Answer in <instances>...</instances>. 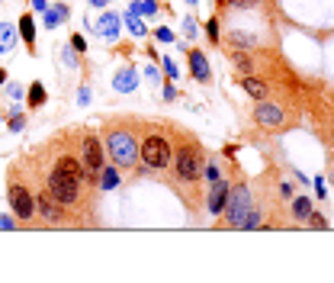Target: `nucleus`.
Listing matches in <instances>:
<instances>
[{
	"mask_svg": "<svg viewBox=\"0 0 334 283\" xmlns=\"http://www.w3.org/2000/svg\"><path fill=\"white\" fill-rule=\"evenodd\" d=\"M106 155H109V161L116 164V167H135L138 161V138H135V132L126 129V126H119V129H109L106 132Z\"/></svg>",
	"mask_w": 334,
	"mask_h": 283,
	"instance_id": "f257e3e1",
	"label": "nucleus"
},
{
	"mask_svg": "<svg viewBox=\"0 0 334 283\" xmlns=\"http://www.w3.org/2000/svg\"><path fill=\"white\" fill-rule=\"evenodd\" d=\"M81 180H74L68 171H61V167H51L48 171V180H45V190L55 197L61 206H74L77 200H81Z\"/></svg>",
	"mask_w": 334,
	"mask_h": 283,
	"instance_id": "f03ea898",
	"label": "nucleus"
},
{
	"mask_svg": "<svg viewBox=\"0 0 334 283\" xmlns=\"http://www.w3.org/2000/svg\"><path fill=\"white\" fill-rule=\"evenodd\" d=\"M174 167H177V177H180V180H199V174H203V167H206L203 148H199L196 142L180 145V152L174 155Z\"/></svg>",
	"mask_w": 334,
	"mask_h": 283,
	"instance_id": "7ed1b4c3",
	"label": "nucleus"
},
{
	"mask_svg": "<svg viewBox=\"0 0 334 283\" xmlns=\"http://www.w3.org/2000/svg\"><path fill=\"white\" fill-rule=\"evenodd\" d=\"M138 155H142L145 167H151V171H164V167L174 161V148H171V142H167L164 135H157V132H151V135L142 142Z\"/></svg>",
	"mask_w": 334,
	"mask_h": 283,
	"instance_id": "20e7f679",
	"label": "nucleus"
},
{
	"mask_svg": "<svg viewBox=\"0 0 334 283\" xmlns=\"http://www.w3.org/2000/svg\"><path fill=\"white\" fill-rule=\"evenodd\" d=\"M7 200H10V209L16 219H23V222H29L32 216H36V197H32L29 190L23 187V183L10 180V190H7Z\"/></svg>",
	"mask_w": 334,
	"mask_h": 283,
	"instance_id": "39448f33",
	"label": "nucleus"
},
{
	"mask_svg": "<svg viewBox=\"0 0 334 283\" xmlns=\"http://www.w3.org/2000/svg\"><path fill=\"white\" fill-rule=\"evenodd\" d=\"M251 212V197H248V187H235L228 193V203H225V216H228V225L232 228H244V216Z\"/></svg>",
	"mask_w": 334,
	"mask_h": 283,
	"instance_id": "423d86ee",
	"label": "nucleus"
},
{
	"mask_svg": "<svg viewBox=\"0 0 334 283\" xmlns=\"http://www.w3.org/2000/svg\"><path fill=\"white\" fill-rule=\"evenodd\" d=\"M81 158H84V171L87 177H100L103 164H106V158H103V145L96 135H84L81 142Z\"/></svg>",
	"mask_w": 334,
	"mask_h": 283,
	"instance_id": "0eeeda50",
	"label": "nucleus"
},
{
	"mask_svg": "<svg viewBox=\"0 0 334 283\" xmlns=\"http://www.w3.org/2000/svg\"><path fill=\"white\" fill-rule=\"evenodd\" d=\"M65 206H61V203L51 197L48 190H39V197H36V212L42 219H45V222H51V225H58L61 219H65V212H61Z\"/></svg>",
	"mask_w": 334,
	"mask_h": 283,
	"instance_id": "6e6552de",
	"label": "nucleus"
},
{
	"mask_svg": "<svg viewBox=\"0 0 334 283\" xmlns=\"http://www.w3.org/2000/svg\"><path fill=\"white\" fill-rule=\"evenodd\" d=\"M254 119H257V126H263V129L283 126V110H280L276 103H260L257 110H254Z\"/></svg>",
	"mask_w": 334,
	"mask_h": 283,
	"instance_id": "1a4fd4ad",
	"label": "nucleus"
},
{
	"mask_svg": "<svg viewBox=\"0 0 334 283\" xmlns=\"http://www.w3.org/2000/svg\"><path fill=\"white\" fill-rule=\"evenodd\" d=\"M228 193H232V187L218 177V180L212 183V193H209V212L212 216H218V212H225V203H228Z\"/></svg>",
	"mask_w": 334,
	"mask_h": 283,
	"instance_id": "9d476101",
	"label": "nucleus"
},
{
	"mask_svg": "<svg viewBox=\"0 0 334 283\" xmlns=\"http://www.w3.org/2000/svg\"><path fill=\"white\" fill-rule=\"evenodd\" d=\"M190 74L193 77H196V81H209V77H212V71H209V61H206V55H203V52H196V49H193L190 52Z\"/></svg>",
	"mask_w": 334,
	"mask_h": 283,
	"instance_id": "9b49d317",
	"label": "nucleus"
},
{
	"mask_svg": "<svg viewBox=\"0 0 334 283\" xmlns=\"http://www.w3.org/2000/svg\"><path fill=\"white\" fill-rule=\"evenodd\" d=\"M55 167H61V171H68L74 177V180H81V183H87V171L81 167V161H77L74 155H61L58 161H55Z\"/></svg>",
	"mask_w": 334,
	"mask_h": 283,
	"instance_id": "f8f14e48",
	"label": "nucleus"
},
{
	"mask_svg": "<svg viewBox=\"0 0 334 283\" xmlns=\"http://www.w3.org/2000/svg\"><path fill=\"white\" fill-rule=\"evenodd\" d=\"M119 13H103L100 23H96V35H103V39H113V35H119Z\"/></svg>",
	"mask_w": 334,
	"mask_h": 283,
	"instance_id": "ddd939ff",
	"label": "nucleus"
},
{
	"mask_svg": "<svg viewBox=\"0 0 334 283\" xmlns=\"http://www.w3.org/2000/svg\"><path fill=\"white\" fill-rule=\"evenodd\" d=\"M20 35H23V42L26 45H36V20H32V13H23L20 16Z\"/></svg>",
	"mask_w": 334,
	"mask_h": 283,
	"instance_id": "4468645a",
	"label": "nucleus"
},
{
	"mask_svg": "<svg viewBox=\"0 0 334 283\" xmlns=\"http://www.w3.org/2000/svg\"><path fill=\"white\" fill-rule=\"evenodd\" d=\"M119 183H122L119 167H116V164H103V171H100V187H103V190H113V187H119Z\"/></svg>",
	"mask_w": 334,
	"mask_h": 283,
	"instance_id": "2eb2a0df",
	"label": "nucleus"
},
{
	"mask_svg": "<svg viewBox=\"0 0 334 283\" xmlns=\"http://www.w3.org/2000/svg\"><path fill=\"white\" fill-rule=\"evenodd\" d=\"M241 87H244V93H248V97H254V100H263V97H267V84H263L260 81V77H244V81H241Z\"/></svg>",
	"mask_w": 334,
	"mask_h": 283,
	"instance_id": "dca6fc26",
	"label": "nucleus"
},
{
	"mask_svg": "<svg viewBox=\"0 0 334 283\" xmlns=\"http://www.w3.org/2000/svg\"><path fill=\"white\" fill-rule=\"evenodd\" d=\"M113 87L122 93H129V90H135V68H122L119 74H116V81H113Z\"/></svg>",
	"mask_w": 334,
	"mask_h": 283,
	"instance_id": "f3484780",
	"label": "nucleus"
},
{
	"mask_svg": "<svg viewBox=\"0 0 334 283\" xmlns=\"http://www.w3.org/2000/svg\"><path fill=\"white\" fill-rule=\"evenodd\" d=\"M16 45V29L10 23H0V52H10Z\"/></svg>",
	"mask_w": 334,
	"mask_h": 283,
	"instance_id": "a211bd4d",
	"label": "nucleus"
},
{
	"mask_svg": "<svg viewBox=\"0 0 334 283\" xmlns=\"http://www.w3.org/2000/svg\"><path fill=\"white\" fill-rule=\"evenodd\" d=\"M61 20H68V7L65 4H55L51 10H45V26H48V29H55Z\"/></svg>",
	"mask_w": 334,
	"mask_h": 283,
	"instance_id": "6ab92c4d",
	"label": "nucleus"
},
{
	"mask_svg": "<svg viewBox=\"0 0 334 283\" xmlns=\"http://www.w3.org/2000/svg\"><path fill=\"white\" fill-rule=\"evenodd\" d=\"M126 23H129V32H132V35H138V39H142V35L148 32V29H145V23L138 20V13H132V10L126 13Z\"/></svg>",
	"mask_w": 334,
	"mask_h": 283,
	"instance_id": "aec40b11",
	"label": "nucleus"
},
{
	"mask_svg": "<svg viewBox=\"0 0 334 283\" xmlns=\"http://www.w3.org/2000/svg\"><path fill=\"white\" fill-rule=\"evenodd\" d=\"M309 212H312V203L305 200V197H299V200L293 203V216H296V219H309Z\"/></svg>",
	"mask_w": 334,
	"mask_h": 283,
	"instance_id": "412c9836",
	"label": "nucleus"
},
{
	"mask_svg": "<svg viewBox=\"0 0 334 283\" xmlns=\"http://www.w3.org/2000/svg\"><path fill=\"white\" fill-rule=\"evenodd\" d=\"M45 103V87L42 84H32L29 87V106H42Z\"/></svg>",
	"mask_w": 334,
	"mask_h": 283,
	"instance_id": "4be33fe9",
	"label": "nucleus"
},
{
	"mask_svg": "<svg viewBox=\"0 0 334 283\" xmlns=\"http://www.w3.org/2000/svg\"><path fill=\"white\" fill-rule=\"evenodd\" d=\"M154 0H138V4H132V13H154Z\"/></svg>",
	"mask_w": 334,
	"mask_h": 283,
	"instance_id": "5701e85b",
	"label": "nucleus"
},
{
	"mask_svg": "<svg viewBox=\"0 0 334 283\" xmlns=\"http://www.w3.org/2000/svg\"><path fill=\"white\" fill-rule=\"evenodd\" d=\"M235 65H238L241 71H251V58H248V55H241V52H238V55H235Z\"/></svg>",
	"mask_w": 334,
	"mask_h": 283,
	"instance_id": "b1692460",
	"label": "nucleus"
},
{
	"mask_svg": "<svg viewBox=\"0 0 334 283\" xmlns=\"http://www.w3.org/2000/svg\"><path fill=\"white\" fill-rule=\"evenodd\" d=\"M309 225L312 228H324L328 222H324V216H312V212H309Z\"/></svg>",
	"mask_w": 334,
	"mask_h": 283,
	"instance_id": "393cba45",
	"label": "nucleus"
},
{
	"mask_svg": "<svg viewBox=\"0 0 334 283\" xmlns=\"http://www.w3.org/2000/svg\"><path fill=\"white\" fill-rule=\"evenodd\" d=\"M209 39L218 42V20H209Z\"/></svg>",
	"mask_w": 334,
	"mask_h": 283,
	"instance_id": "a878e982",
	"label": "nucleus"
},
{
	"mask_svg": "<svg viewBox=\"0 0 334 283\" xmlns=\"http://www.w3.org/2000/svg\"><path fill=\"white\" fill-rule=\"evenodd\" d=\"M7 97H10V100H16V97H23V87L10 84V87H7Z\"/></svg>",
	"mask_w": 334,
	"mask_h": 283,
	"instance_id": "bb28decb",
	"label": "nucleus"
},
{
	"mask_svg": "<svg viewBox=\"0 0 334 283\" xmlns=\"http://www.w3.org/2000/svg\"><path fill=\"white\" fill-rule=\"evenodd\" d=\"M71 45H74V52H84V49H87V42L81 39V35H74V39H71Z\"/></svg>",
	"mask_w": 334,
	"mask_h": 283,
	"instance_id": "cd10ccee",
	"label": "nucleus"
},
{
	"mask_svg": "<svg viewBox=\"0 0 334 283\" xmlns=\"http://www.w3.org/2000/svg\"><path fill=\"white\" fill-rule=\"evenodd\" d=\"M164 71H167V77H177V68H174V61H167V58H164Z\"/></svg>",
	"mask_w": 334,
	"mask_h": 283,
	"instance_id": "c85d7f7f",
	"label": "nucleus"
},
{
	"mask_svg": "<svg viewBox=\"0 0 334 283\" xmlns=\"http://www.w3.org/2000/svg\"><path fill=\"white\" fill-rule=\"evenodd\" d=\"M215 180H218V167L209 164V183H215Z\"/></svg>",
	"mask_w": 334,
	"mask_h": 283,
	"instance_id": "c756f323",
	"label": "nucleus"
},
{
	"mask_svg": "<svg viewBox=\"0 0 334 283\" xmlns=\"http://www.w3.org/2000/svg\"><path fill=\"white\" fill-rule=\"evenodd\" d=\"M32 7H36L39 13H45V10H48V4H45V0H32Z\"/></svg>",
	"mask_w": 334,
	"mask_h": 283,
	"instance_id": "7c9ffc66",
	"label": "nucleus"
},
{
	"mask_svg": "<svg viewBox=\"0 0 334 283\" xmlns=\"http://www.w3.org/2000/svg\"><path fill=\"white\" fill-rule=\"evenodd\" d=\"M157 39H161V42H171L174 35H171V29H161V32H157Z\"/></svg>",
	"mask_w": 334,
	"mask_h": 283,
	"instance_id": "2f4dec72",
	"label": "nucleus"
},
{
	"mask_svg": "<svg viewBox=\"0 0 334 283\" xmlns=\"http://www.w3.org/2000/svg\"><path fill=\"white\" fill-rule=\"evenodd\" d=\"M232 4H235V7H254L257 0H232Z\"/></svg>",
	"mask_w": 334,
	"mask_h": 283,
	"instance_id": "473e14b6",
	"label": "nucleus"
},
{
	"mask_svg": "<svg viewBox=\"0 0 334 283\" xmlns=\"http://www.w3.org/2000/svg\"><path fill=\"white\" fill-rule=\"evenodd\" d=\"M0 225H4V228H13V219H10V216H0Z\"/></svg>",
	"mask_w": 334,
	"mask_h": 283,
	"instance_id": "72a5a7b5",
	"label": "nucleus"
},
{
	"mask_svg": "<svg viewBox=\"0 0 334 283\" xmlns=\"http://www.w3.org/2000/svg\"><path fill=\"white\" fill-rule=\"evenodd\" d=\"M4 81H7V71H4V68H0V84H4Z\"/></svg>",
	"mask_w": 334,
	"mask_h": 283,
	"instance_id": "f704fd0d",
	"label": "nucleus"
},
{
	"mask_svg": "<svg viewBox=\"0 0 334 283\" xmlns=\"http://www.w3.org/2000/svg\"><path fill=\"white\" fill-rule=\"evenodd\" d=\"M93 4H96V7H103V4H106V0H93Z\"/></svg>",
	"mask_w": 334,
	"mask_h": 283,
	"instance_id": "c9c22d12",
	"label": "nucleus"
},
{
	"mask_svg": "<svg viewBox=\"0 0 334 283\" xmlns=\"http://www.w3.org/2000/svg\"><path fill=\"white\" fill-rule=\"evenodd\" d=\"M190 4H196V0H190Z\"/></svg>",
	"mask_w": 334,
	"mask_h": 283,
	"instance_id": "e433bc0d",
	"label": "nucleus"
}]
</instances>
